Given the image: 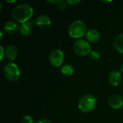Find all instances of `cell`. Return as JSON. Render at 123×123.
<instances>
[{"label": "cell", "instance_id": "cell-16", "mask_svg": "<svg viewBox=\"0 0 123 123\" xmlns=\"http://www.w3.org/2000/svg\"><path fill=\"white\" fill-rule=\"evenodd\" d=\"M48 2L51 4H55L56 7L60 10H64L67 7V3L63 0H55V1H48Z\"/></svg>", "mask_w": 123, "mask_h": 123}, {"label": "cell", "instance_id": "cell-21", "mask_svg": "<svg viewBox=\"0 0 123 123\" xmlns=\"http://www.w3.org/2000/svg\"><path fill=\"white\" fill-rule=\"evenodd\" d=\"M36 123H51V122L47 119H41V120H39Z\"/></svg>", "mask_w": 123, "mask_h": 123}, {"label": "cell", "instance_id": "cell-1", "mask_svg": "<svg viewBox=\"0 0 123 123\" xmlns=\"http://www.w3.org/2000/svg\"><path fill=\"white\" fill-rule=\"evenodd\" d=\"M33 13V8L30 4H21L14 9L12 12V17L17 22L23 24L30 19Z\"/></svg>", "mask_w": 123, "mask_h": 123}, {"label": "cell", "instance_id": "cell-4", "mask_svg": "<svg viewBox=\"0 0 123 123\" xmlns=\"http://www.w3.org/2000/svg\"><path fill=\"white\" fill-rule=\"evenodd\" d=\"M3 73L6 79L10 81L16 82L20 79L21 72L17 64L14 63H7L3 69Z\"/></svg>", "mask_w": 123, "mask_h": 123}, {"label": "cell", "instance_id": "cell-8", "mask_svg": "<svg viewBox=\"0 0 123 123\" xmlns=\"http://www.w3.org/2000/svg\"><path fill=\"white\" fill-rule=\"evenodd\" d=\"M51 23H52V22H51V19H50V17L45 14L39 15L36 18V20H35L36 25L42 30L48 29L50 27Z\"/></svg>", "mask_w": 123, "mask_h": 123}, {"label": "cell", "instance_id": "cell-2", "mask_svg": "<svg viewBox=\"0 0 123 123\" xmlns=\"http://www.w3.org/2000/svg\"><path fill=\"white\" fill-rule=\"evenodd\" d=\"M86 25L84 22L82 20H75L69 25L68 28V35L74 39H80L81 37L86 35L87 30H86Z\"/></svg>", "mask_w": 123, "mask_h": 123}, {"label": "cell", "instance_id": "cell-5", "mask_svg": "<svg viewBox=\"0 0 123 123\" xmlns=\"http://www.w3.org/2000/svg\"><path fill=\"white\" fill-rule=\"evenodd\" d=\"M74 51L80 56H86L92 51L91 45L88 41L82 39L77 40L73 45Z\"/></svg>", "mask_w": 123, "mask_h": 123}, {"label": "cell", "instance_id": "cell-14", "mask_svg": "<svg viewBox=\"0 0 123 123\" xmlns=\"http://www.w3.org/2000/svg\"><path fill=\"white\" fill-rule=\"evenodd\" d=\"M114 46L118 53L123 54V33L116 36L114 40Z\"/></svg>", "mask_w": 123, "mask_h": 123}, {"label": "cell", "instance_id": "cell-13", "mask_svg": "<svg viewBox=\"0 0 123 123\" xmlns=\"http://www.w3.org/2000/svg\"><path fill=\"white\" fill-rule=\"evenodd\" d=\"M17 48L13 45H9L6 48V56L9 61H14L17 56Z\"/></svg>", "mask_w": 123, "mask_h": 123}, {"label": "cell", "instance_id": "cell-19", "mask_svg": "<svg viewBox=\"0 0 123 123\" xmlns=\"http://www.w3.org/2000/svg\"><path fill=\"white\" fill-rule=\"evenodd\" d=\"M0 51H1V56H0V61H3L4 56L6 55V50H4V47L2 45H0Z\"/></svg>", "mask_w": 123, "mask_h": 123}, {"label": "cell", "instance_id": "cell-3", "mask_svg": "<svg viewBox=\"0 0 123 123\" xmlns=\"http://www.w3.org/2000/svg\"><path fill=\"white\" fill-rule=\"evenodd\" d=\"M97 101L94 96L92 94H86L80 98L78 102L79 109L84 112L89 113L92 112L97 107Z\"/></svg>", "mask_w": 123, "mask_h": 123}, {"label": "cell", "instance_id": "cell-17", "mask_svg": "<svg viewBox=\"0 0 123 123\" xmlns=\"http://www.w3.org/2000/svg\"><path fill=\"white\" fill-rule=\"evenodd\" d=\"M90 58L92 60H98L101 58V53L99 50H92L89 54Z\"/></svg>", "mask_w": 123, "mask_h": 123}, {"label": "cell", "instance_id": "cell-12", "mask_svg": "<svg viewBox=\"0 0 123 123\" xmlns=\"http://www.w3.org/2000/svg\"><path fill=\"white\" fill-rule=\"evenodd\" d=\"M86 37L88 42L97 43L100 40V33L96 29H90L87 30Z\"/></svg>", "mask_w": 123, "mask_h": 123}, {"label": "cell", "instance_id": "cell-6", "mask_svg": "<svg viewBox=\"0 0 123 123\" xmlns=\"http://www.w3.org/2000/svg\"><path fill=\"white\" fill-rule=\"evenodd\" d=\"M50 63L54 67H60L63 65L64 61L63 52L60 49H54L49 55Z\"/></svg>", "mask_w": 123, "mask_h": 123}, {"label": "cell", "instance_id": "cell-24", "mask_svg": "<svg viewBox=\"0 0 123 123\" xmlns=\"http://www.w3.org/2000/svg\"><path fill=\"white\" fill-rule=\"evenodd\" d=\"M103 2H110L111 1H102Z\"/></svg>", "mask_w": 123, "mask_h": 123}, {"label": "cell", "instance_id": "cell-7", "mask_svg": "<svg viewBox=\"0 0 123 123\" xmlns=\"http://www.w3.org/2000/svg\"><path fill=\"white\" fill-rule=\"evenodd\" d=\"M107 102L111 108L118 110L123 106V98L119 94H112L108 98Z\"/></svg>", "mask_w": 123, "mask_h": 123}, {"label": "cell", "instance_id": "cell-15", "mask_svg": "<svg viewBox=\"0 0 123 123\" xmlns=\"http://www.w3.org/2000/svg\"><path fill=\"white\" fill-rule=\"evenodd\" d=\"M61 72L63 75L66 76H70L73 75L75 72V69L73 66L70 64H65L61 68Z\"/></svg>", "mask_w": 123, "mask_h": 123}, {"label": "cell", "instance_id": "cell-22", "mask_svg": "<svg viewBox=\"0 0 123 123\" xmlns=\"http://www.w3.org/2000/svg\"><path fill=\"white\" fill-rule=\"evenodd\" d=\"M6 2H8V3H14V2H16V1L15 0H13V1H9V0H7Z\"/></svg>", "mask_w": 123, "mask_h": 123}, {"label": "cell", "instance_id": "cell-9", "mask_svg": "<svg viewBox=\"0 0 123 123\" xmlns=\"http://www.w3.org/2000/svg\"><path fill=\"white\" fill-rule=\"evenodd\" d=\"M122 79L120 71H112L109 75V83L112 86H118L122 81Z\"/></svg>", "mask_w": 123, "mask_h": 123}, {"label": "cell", "instance_id": "cell-23", "mask_svg": "<svg viewBox=\"0 0 123 123\" xmlns=\"http://www.w3.org/2000/svg\"><path fill=\"white\" fill-rule=\"evenodd\" d=\"M120 71H121V72H123V65H122V66H120Z\"/></svg>", "mask_w": 123, "mask_h": 123}, {"label": "cell", "instance_id": "cell-18", "mask_svg": "<svg viewBox=\"0 0 123 123\" xmlns=\"http://www.w3.org/2000/svg\"><path fill=\"white\" fill-rule=\"evenodd\" d=\"M22 123H34V120L31 116L25 115L22 118Z\"/></svg>", "mask_w": 123, "mask_h": 123}, {"label": "cell", "instance_id": "cell-20", "mask_svg": "<svg viewBox=\"0 0 123 123\" xmlns=\"http://www.w3.org/2000/svg\"><path fill=\"white\" fill-rule=\"evenodd\" d=\"M66 1L67 4H69V5H76L81 2L80 0H67Z\"/></svg>", "mask_w": 123, "mask_h": 123}, {"label": "cell", "instance_id": "cell-11", "mask_svg": "<svg viewBox=\"0 0 123 123\" xmlns=\"http://www.w3.org/2000/svg\"><path fill=\"white\" fill-rule=\"evenodd\" d=\"M3 29L8 34H14L19 30V26L16 22L8 21L4 23Z\"/></svg>", "mask_w": 123, "mask_h": 123}, {"label": "cell", "instance_id": "cell-10", "mask_svg": "<svg viewBox=\"0 0 123 123\" xmlns=\"http://www.w3.org/2000/svg\"><path fill=\"white\" fill-rule=\"evenodd\" d=\"M35 22H34L32 20H29L28 22L21 24L20 27H19V33L23 35V36H28L32 30V28L33 27V25H35Z\"/></svg>", "mask_w": 123, "mask_h": 123}]
</instances>
